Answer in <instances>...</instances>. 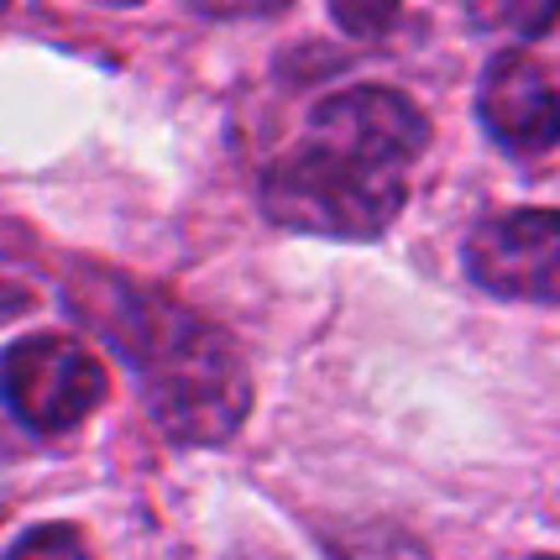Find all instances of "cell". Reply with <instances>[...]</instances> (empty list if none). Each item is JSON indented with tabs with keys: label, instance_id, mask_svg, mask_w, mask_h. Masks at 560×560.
Segmentation results:
<instances>
[{
	"label": "cell",
	"instance_id": "1",
	"mask_svg": "<svg viewBox=\"0 0 560 560\" xmlns=\"http://www.w3.org/2000/svg\"><path fill=\"white\" fill-rule=\"evenodd\" d=\"M69 304L137 372L147 415L168 440L220 445L242 430L252 409V377L225 330L205 325L173 293L110 272L69 283Z\"/></svg>",
	"mask_w": 560,
	"mask_h": 560
},
{
	"label": "cell",
	"instance_id": "2",
	"mask_svg": "<svg viewBox=\"0 0 560 560\" xmlns=\"http://www.w3.org/2000/svg\"><path fill=\"white\" fill-rule=\"evenodd\" d=\"M409 199V168L366 158L357 147L304 137L289 158L262 178V210L283 231L366 242L383 236Z\"/></svg>",
	"mask_w": 560,
	"mask_h": 560
},
{
	"label": "cell",
	"instance_id": "3",
	"mask_svg": "<svg viewBox=\"0 0 560 560\" xmlns=\"http://www.w3.org/2000/svg\"><path fill=\"white\" fill-rule=\"evenodd\" d=\"M0 398L37 435H69L100 409L105 366L69 336H26L0 357Z\"/></svg>",
	"mask_w": 560,
	"mask_h": 560
},
{
	"label": "cell",
	"instance_id": "4",
	"mask_svg": "<svg viewBox=\"0 0 560 560\" xmlns=\"http://www.w3.org/2000/svg\"><path fill=\"white\" fill-rule=\"evenodd\" d=\"M466 272L498 299L550 304L560 283V220L556 210H513L471 231Z\"/></svg>",
	"mask_w": 560,
	"mask_h": 560
},
{
	"label": "cell",
	"instance_id": "5",
	"mask_svg": "<svg viewBox=\"0 0 560 560\" xmlns=\"http://www.w3.org/2000/svg\"><path fill=\"white\" fill-rule=\"evenodd\" d=\"M310 137L357 147L366 158L409 168L430 142V126H424V116H419V105L409 95L362 84V90H341V95L319 100L315 116H310Z\"/></svg>",
	"mask_w": 560,
	"mask_h": 560
},
{
	"label": "cell",
	"instance_id": "6",
	"mask_svg": "<svg viewBox=\"0 0 560 560\" xmlns=\"http://www.w3.org/2000/svg\"><path fill=\"white\" fill-rule=\"evenodd\" d=\"M482 126L513 158H545L556 147V79L529 52H498L482 73Z\"/></svg>",
	"mask_w": 560,
	"mask_h": 560
},
{
	"label": "cell",
	"instance_id": "7",
	"mask_svg": "<svg viewBox=\"0 0 560 560\" xmlns=\"http://www.w3.org/2000/svg\"><path fill=\"white\" fill-rule=\"evenodd\" d=\"M466 11L482 32H513V37L556 32V0H466Z\"/></svg>",
	"mask_w": 560,
	"mask_h": 560
},
{
	"label": "cell",
	"instance_id": "8",
	"mask_svg": "<svg viewBox=\"0 0 560 560\" xmlns=\"http://www.w3.org/2000/svg\"><path fill=\"white\" fill-rule=\"evenodd\" d=\"M330 11H336L341 32L366 37V43L393 37V32L404 26V16H409V5H404V0H330Z\"/></svg>",
	"mask_w": 560,
	"mask_h": 560
},
{
	"label": "cell",
	"instance_id": "9",
	"mask_svg": "<svg viewBox=\"0 0 560 560\" xmlns=\"http://www.w3.org/2000/svg\"><path fill=\"white\" fill-rule=\"evenodd\" d=\"M11 556H84V539H79V529L48 524V529H32L26 539H16Z\"/></svg>",
	"mask_w": 560,
	"mask_h": 560
},
{
	"label": "cell",
	"instance_id": "10",
	"mask_svg": "<svg viewBox=\"0 0 560 560\" xmlns=\"http://www.w3.org/2000/svg\"><path fill=\"white\" fill-rule=\"evenodd\" d=\"M189 5L215 22H252V16H278L289 0H189Z\"/></svg>",
	"mask_w": 560,
	"mask_h": 560
},
{
	"label": "cell",
	"instance_id": "11",
	"mask_svg": "<svg viewBox=\"0 0 560 560\" xmlns=\"http://www.w3.org/2000/svg\"><path fill=\"white\" fill-rule=\"evenodd\" d=\"M32 310V289H22V283H11V278H0V325L5 319H16Z\"/></svg>",
	"mask_w": 560,
	"mask_h": 560
},
{
	"label": "cell",
	"instance_id": "12",
	"mask_svg": "<svg viewBox=\"0 0 560 560\" xmlns=\"http://www.w3.org/2000/svg\"><path fill=\"white\" fill-rule=\"evenodd\" d=\"M95 5H116L121 11V5H137V0H95Z\"/></svg>",
	"mask_w": 560,
	"mask_h": 560
},
{
	"label": "cell",
	"instance_id": "13",
	"mask_svg": "<svg viewBox=\"0 0 560 560\" xmlns=\"http://www.w3.org/2000/svg\"><path fill=\"white\" fill-rule=\"evenodd\" d=\"M5 5H11V0H0V11H5Z\"/></svg>",
	"mask_w": 560,
	"mask_h": 560
}]
</instances>
